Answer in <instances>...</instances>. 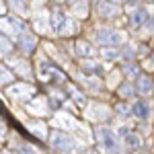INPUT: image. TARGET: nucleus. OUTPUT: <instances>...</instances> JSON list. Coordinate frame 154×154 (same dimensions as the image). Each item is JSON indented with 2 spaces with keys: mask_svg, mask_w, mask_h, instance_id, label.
<instances>
[{
  "mask_svg": "<svg viewBox=\"0 0 154 154\" xmlns=\"http://www.w3.org/2000/svg\"><path fill=\"white\" fill-rule=\"evenodd\" d=\"M49 25H51V29L60 33V35H70L72 31L76 29V23H74V19L68 17V14H64V12L56 8V11H51V17H49Z\"/></svg>",
  "mask_w": 154,
  "mask_h": 154,
  "instance_id": "nucleus-1",
  "label": "nucleus"
},
{
  "mask_svg": "<svg viewBox=\"0 0 154 154\" xmlns=\"http://www.w3.org/2000/svg\"><path fill=\"white\" fill-rule=\"evenodd\" d=\"M49 144H51L54 150H60V152H72V150L76 148L74 138H72L70 134H66V131H54Z\"/></svg>",
  "mask_w": 154,
  "mask_h": 154,
  "instance_id": "nucleus-2",
  "label": "nucleus"
},
{
  "mask_svg": "<svg viewBox=\"0 0 154 154\" xmlns=\"http://www.w3.org/2000/svg\"><path fill=\"white\" fill-rule=\"evenodd\" d=\"M99 140H101V144H103V148H105L107 154H121V148H119V142H117V136H115L111 130L101 128V130H99Z\"/></svg>",
  "mask_w": 154,
  "mask_h": 154,
  "instance_id": "nucleus-3",
  "label": "nucleus"
},
{
  "mask_svg": "<svg viewBox=\"0 0 154 154\" xmlns=\"http://www.w3.org/2000/svg\"><path fill=\"white\" fill-rule=\"evenodd\" d=\"M123 33H119L115 29H99L97 31V41L103 45H121L123 43Z\"/></svg>",
  "mask_w": 154,
  "mask_h": 154,
  "instance_id": "nucleus-4",
  "label": "nucleus"
},
{
  "mask_svg": "<svg viewBox=\"0 0 154 154\" xmlns=\"http://www.w3.org/2000/svg\"><path fill=\"white\" fill-rule=\"evenodd\" d=\"M119 12H121L119 4L111 2V0H99V2H97V14H99L101 19H109V17H115V14H119Z\"/></svg>",
  "mask_w": 154,
  "mask_h": 154,
  "instance_id": "nucleus-5",
  "label": "nucleus"
},
{
  "mask_svg": "<svg viewBox=\"0 0 154 154\" xmlns=\"http://www.w3.org/2000/svg\"><path fill=\"white\" fill-rule=\"evenodd\" d=\"M131 115H136L138 119H146L150 117V105H148V101H144V99H138L134 105H131Z\"/></svg>",
  "mask_w": 154,
  "mask_h": 154,
  "instance_id": "nucleus-6",
  "label": "nucleus"
},
{
  "mask_svg": "<svg viewBox=\"0 0 154 154\" xmlns=\"http://www.w3.org/2000/svg\"><path fill=\"white\" fill-rule=\"evenodd\" d=\"M148 19H150V17H148V11L138 6V8L134 11V14L130 17V23H131V27H134V29H140V27H146Z\"/></svg>",
  "mask_w": 154,
  "mask_h": 154,
  "instance_id": "nucleus-7",
  "label": "nucleus"
},
{
  "mask_svg": "<svg viewBox=\"0 0 154 154\" xmlns=\"http://www.w3.org/2000/svg\"><path fill=\"white\" fill-rule=\"evenodd\" d=\"M154 88V80L148 76V74H138V80H136V91L138 93H142V95H146V93H150Z\"/></svg>",
  "mask_w": 154,
  "mask_h": 154,
  "instance_id": "nucleus-8",
  "label": "nucleus"
},
{
  "mask_svg": "<svg viewBox=\"0 0 154 154\" xmlns=\"http://www.w3.org/2000/svg\"><path fill=\"white\" fill-rule=\"evenodd\" d=\"M123 144H125V148H128L130 152H138V150L142 148V138H140V134L130 131V134L123 138Z\"/></svg>",
  "mask_w": 154,
  "mask_h": 154,
  "instance_id": "nucleus-9",
  "label": "nucleus"
},
{
  "mask_svg": "<svg viewBox=\"0 0 154 154\" xmlns=\"http://www.w3.org/2000/svg\"><path fill=\"white\" fill-rule=\"evenodd\" d=\"M35 37L31 35L29 31H25V33H21V48H23V51H27V54H33V49H35Z\"/></svg>",
  "mask_w": 154,
  "mask_h": 154,
  "instance_id": "nucleus-10",
  "label": "nucleus"
},
{
  "mask_svg": "<svg viewBox=\"0 0 154 154\" xmlns=\"http://www.w3.org/2000/svg\"><path fill=\"white\" fill-rule=\"evenodd\" d=\"M117 95L121 97V99H131V97L136 95V86H131L130 82H123L117 88Z\"/></svg>",
  "mask_w": 154,
  "mask_h": 154,
  "instance_id": "nucleus-11",
  "label": "nucleus"
},
{
  "mask_svg": "<svg viewBox=\"0 0 154 154\" xmlns=\"http://www.w3.org/2000/svg\"><path fill=\"white\" fill-rule=\"evenodd\" d=\"M76 48H78V54H80V56H91V54H93V51H91L93 48H91L86 41H76Z\"/></svg>",
  "mask_w": 154,
  "mask_h": 154,
  "instance_id": "nucleus-12",
  "label": "nucleus"
},
{
  "mask_svg": "<svg viewBox=\"0 0 154 154\" xmlns=\"http://www.w3.org/2000/svg\"><path fill=\"white\" fill-rule=\"evenodd\" d=\"M115 111H117V115H119V117H128V115L131 113V109H130L128 105H123V103H119V105L115 107Z\"/></svg>",
  "mask_w": 154,
  "mask_h": 154,
  "instance_id": "nucleus-13",
  "label": "nucleus"
},
{
  "mask_svg": "<svg viewBox=\"0 0 154 154\" xmlns=\"http://www.w3.org/2000/svg\"><path fill=\"white\" fill-rule=\"evenodd\" d=\"M11 82H14V76L6 70V66H2V84H11Z\"/></svg>",
  "mask_w": 154,
  "mask_h": 154,
  "instance_id": "nucleus-14",
  "label": "nucleus"
},
{
  "mask_svg": "<svg viewBox=\"0 0 154 154\" xmlns=\"http://www.w3.org/2000/svg\"><path fill=\"white\" fill-rule=\"evenodd\" d=\"M12 51V43L6 39V35H2V54L6 56V54H11Z\"/></svg>",
  "mask_w": 154,
  "mask_h": 154,
  "instance_id": "nucleus-15",
  "label": "nucleus"
},
{
  "mask_svg": "<svg viewBox=\"0 0 154 154\" xmlns=\"http://www.w3.org/2000/svg\"><path fill=\"white\" fill-rule=\"evenodd\" d=\"M82 70L84 72H99V64H95V62H91V64H88V62H84V64H82Z\"/></svg>",
  "mask_w": 154,
  "mask_h": 154,
  "instance_id": "nucleus-16",
  "label": "nucleus"
},
{
  "mask_svg": "<svg viewBox=\"0 0 154 154\" xmlns=\"http://www.w3.org/2000/svg\"><path fill=\"white\" fill-rule=\"evenodd\" d=\"M11 4H12V6H14L19 12H25V11H27V4H25V2H21V0H11Z\"/></svg>",
  "mask_w": 154,
  "mask_h": 154,
  "instance_id": "nucleus-17",
  "label": "nucleus"
},
{
  "mask_svg": "<svg viewBox=\"0 0 154 154\" xmlns=\"http://www.w3.org/2000/svg\"><path fill=\"white\" fill-rule=\"evenodd\" d=\"M103 56L105 58H117V51H113V49L109 48V49H103Z\"/></svg>",
  "mask_w": 154,
  "mask_h": 154,
  "instance_id": "nucleus-18",
  "label": "nucleus"
},
{
  "mask_svg": "<svg viewBox=\"0 0 154 154\" xmlns=\"http://www.w3.org/2000/svg\"><path fill=\"white\" fill-rule=\"evenodd\" d=\"M125 74H128V76H134V74H140V70H138V68H131V64H130V66L125 68Z\"/></svg>",
  "mask_w": 154,
  "mask_h": 154,
  "instance_id": "nucleus-19",
  "label": "nucleus"
},
{
  "mask_svg": "<svg viewBox=\"0 0 154 154\" xmlns=\"http://www.w3.org/2000/svg\"><path fill=\"white\" fill-rule=\"evenodd\" d=\"M146 29H148V31H154V17H150V19H148V23H146Z\"/></svg>",
  "mask_w": 154,
  "mask_h": 154,
  "instance_id": "nucleus-20",
  "label": "nucleus"
},
{
  "mask_svg": "<svg viewBox=\"0 0 154 154\" xmlns=\"http://www.w3.org/2000/svg\"><path fill=\"white\" fill-rule=\"evenodd\" d=\"M14 154H31V152H29L27 148H21V150H17V152H14Z\"/></svg>",
  "mask_w": 154,
  "mask_h": 154,
  "instance_id": "nucleus-21",
  "label": "nucleus"
},
{
  "mask_svg": "<svg viewBox=\"0 0 154 154\" xmlns=\"http://www.w3.org/2000/svg\"><path fill=\"white\" fill-rule=\"evenodd\" d=\"M111 2H115V4H125L128 0H111Z\"/></svg>",
  "mask_w": 154,
  "mask_h": 154,
  "instance_id": "nucleus-22",
  "label": "nucleus"
},
{
  "mask_svg": "<svg viewBox=\"0 0 154 154\" xmlns=\"http://www.w3.org/2000/svg\"><path fill=\"white\" fill-rule=\"evenodd\" d=\"M82 154H97V152H95V150H84Z\"/></svg>",
  "mask_w": 154,
  "mask_h": 154,
  "instance_id": "nucleus-23",
  "label": "nucleus"
},
{
  "mask_svg": "<svg viewBox=\"0 0 154 154\" xmlns=\"http://www.w3.org/2000/svg\"><path fill=\"white\" fill-rule=\"evenodd\" d=\"M150 60H152V62H154V54H152V58H150Z\"/></svg>",
  "mask_w": 154,
  "mask_h": 154,
  "instance_id": "nucleus-24",
  "label": "nucleus"
},
{
  "mask_svg": "<svg viewBox=\"0 0 154 154\" xmlns=\"http://www.w3.org/2000/svg\"><path fill=\"white\" fill-rule=\"evenodd\" d=\"M148 2H154V0H148Z\"/></svg>",
  "mask_w": 154,
  "mask_h": 154,
  "instance_id": "nucleus-25",
  "label": "nucleus"
}]
</instances>
